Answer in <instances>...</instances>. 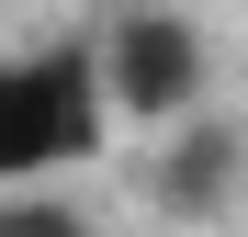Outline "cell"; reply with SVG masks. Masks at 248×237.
<instances>
[{
  "mask_svg": "<svg viewBox=\"0 0 248 237\" xmlns=\"http://www.w3.org/2000/svg\"><path fill=\"white\" fill-rule=\"evenodd\" d=\"M215 192H237V136L203 125V136L170 158V204H215Z\"/></svg>",
  "mask_w": 248,
  "mask_h": 237,
  "instance_id": "obj_3",
  "label": "cell"
},
{
  "mask_svg": "<svg viewBox=\"0 0 248 237\" xmlns=\"http://www.w3.org/2000/svg\"><path fill=\"white\" fill-rule=\"evenodd\" d=\"M91 136H102V79H91L79 46L0 68V181L12 192H34L46 170H68Z\"/></svg>",
  "mask_w": 248,
  "mask_h": 237,
  "instance_id": "obj_1",
  "label": "cell"
},
{
  "mask_svg": "<svg viewBox=\"0 0 248 237\" xmlns=\"http://www.w3.org/2000/svg\"><path fill=\"white\" fill-rule=\"evenodd\" d=\"M0 237H91V226H79V204H57L34 181V192H0Z\"/></svg>",
  "mask_w": 248,
  "mask_h": 237,
  "instance_id": "obj_4",
  "label": "cell"
},
{
  "mask_svg": "<svg viewBox=\"0 0 248 237\" xmlns=\"http://www.w3.org/2000/svg\"><path fill=\"white\" fill-rule=\"evenodd\" d=\"M91 79H102V113H192L203 34L181 12H136V23H113V46L91 57Z\"/></svg>",
  "mask_w": 248,
  "mask_h": 237,
  "instance_id": "obj_2",
  "label": "cell"
}]
</instances>
